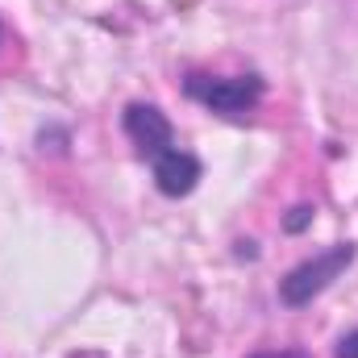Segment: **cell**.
Returning <instances> with one entry per match:
<instances>
[{
	"mask_svg": "<svg viewBox=\"0 0 358 358\" xmlns=\"http://www.w3.org/2000/svg\"><path fill=\"white\" fill-rule=\"evenodd\" d=\"M350 263H355V246H350V242H338V246H329L325 255H313L308 263H300V267L279 283L283 304H292V308L308 304L313 296H321V292H325L342 271L350 267Z\"/></svg>",
	"mask_w": 358,
	"mask_h": 358,
	"instance_id": "obj_1",
	"label": "cell"
},
{
	"mask_svg": "<svg viewBox=\"0 0 358 358\" xmlns=\"http://www.w3.org/2000/svg\"><path fill=\"white\" fill-rule=\"evenodd\" d=\"M183 92L192 100H200L204 108L213 113H225V117H238L246 108H255L263 100V80L259 76H229V80H217V76H187Z\"/></svg>",
	"mask_w": 358,
	"mask_h": 358,
	"instance_id": "obj_2",
	"label": "cell"
},
{
	"mask_svg": "<svg viewBox=\"0 0 358 358\" xmlns=\"http://www.w3.org/2000/svg\"><path fill=\"white\" fill-rule=\"evenodd\" d=\"M125 134L129 142L138 146L142 159H159L167 150H176V134H171V121L155 108V104H129L125 108Z\"/></svg>",
	"mask_w": 358,
	"mask_h": 358,
	"instance_id": "obj_3",
	"label": "cell"
},
{
	"mask_svg": "<svg viewBox=\"0 0 358 358\" xmlns=\"http://www.w3.org/2000/svg\"><path fill=\"white\" fill-rule=\"evenodd\" d=\"M155 183L163 196H187L196 183H200V159L187 155V150H167L155 159Z\"/></svg>",
	"mask_w": 358,
	"mask_h": 358,
	"instance_id": "obj_4",
	"label": "cell"
},
{
	"mask_svg": "<svg viewBox=\"0 0 358 358\" xmlns=\"http://www.w3.org/2000/svg\"><path fill=\"white\" fill-rule=\"evenodd\" d=\"M308 221H313V208H308V204L292 208V217H287V234H300V229H304Z\"/></svg>",
	"mask_w": 358,
	"mask_h": 358,
	"instance_id": "obj_5",
	"label": "cell"
},
{
	"mask_svg": "<svg viewBox=\"0 0 358 358\" xmlns=\"http://www.w3.org/2000/svg\"><path fill=\"white\" fill-rule=\"evenodd\" d=\"M338 358H358V329H355V334H346V338L338 342Z\"/></svg>",
	"mask_w": 358,
	"mask_h": 358,
	"instance_id": "obj_6",
	"label": "cell"
},
{
	"mask_svg": "<svg viewBox=\"0 0 358 358\" xmlns=\"http://www.w3.org/2000/svg\"><path fill=\"white\" fill-rule=\"evenodd\" d=\"M259 358H304V355H259Z\"/></svg>",
	"mask_w": 358,
	"mask_h": 358,
	"instance_id": "obj_7",
	"label": "cell"
}]
</instances>
